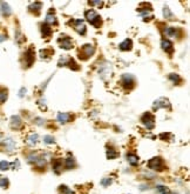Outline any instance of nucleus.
Returning a JSON list of instances; mask_svg holds the SVG:
<instances>
[{
    "instance_id": "obj_1",
    "label": "nucleus",
    "mask_w": 190,
    "mask_h": 194,
    "mask_svg": "<svg viewBox=\"0 0 190 194\" xmlns=\"http://www.w3.org/2000/svg\"><path fill=\"white\" fill-rule=\"evenodd\" d=\"M85 18L86 20L90 24V25H93L94 27H100V25H101V17L95 12L94 10H88L85 12Z\"/></svg>"
},
{
    "instance_id": "obj_2",
    "label": "nucleus",
    "mask_w": 190,
    "mask_h": 194,
    "mask_svg": "<svg viewBox=\"0 0 190 194\" xmlns=\"http://www.w3.org/2000/svg\"><path fill=\"white\" fill-rule=\"evenodd\" d=\"M95 53V47L90 44H86L82 46V48L80 49V55L79 58L82 60H87L88 58H90Z\"/></svg>"
},
{
    "instance_id": "obj_3",
    "label": "nucleus",
    "mask_w": 190,
    "mask_h": 194,
    "mask_svg": "<svg viewBox=\"0 0 190 194\" xmlns=\"http://www.w3.org/2000/svg\"><path fill=\"white\" fill-rule=\"evenodd\" d=\"M148 168L152 171H163L164 169V162L160 156H155L148 161Z\"/></svg>"
},
{
    "instance_id": "obj_4",
    "label": "nucleus",
    "mask_w": 190,
    "mask_h": 194,
    "mask_svg": "<svg viewBox=\"0 0 190 194\" xmlns=\"http://www.w3.org/2000/svg\"><path fill=\"white\" fill-rule=\"evenodd\" d=\"M141 121L147 129H152L155 127V118L150 112H146L142 116H141Z\"/></svg>"
},
{
    "instance_id": "obj_5",
    "label": "nucleus",
    "mask_w": 190,
    "mask_h": 194,
    "mask_svg": "<svg viewBox=\"0 0 190 194\" xmlns=\"http://www.w3.org/2000/svg\"><path fill=\"white\" fill-rule=\"evenodd\" d=\"M121 85L126 89H132L135 86V78L132 74H123L121 77Z\"/></svg>"
},
{
    "instance_id": "obj_6",
    "label": "nucleus",
    "mask_w": 190,
    "mask_h": 194,
    "mask_svg": "<svg viewBox=\"0 0 190 194\" xmlns=\"http://www.w3.org/2000/svg\"><path fill=\"white\" fill-rule=\"evenodd\" d=\"M73 28L81 35H85L86 32H87V27H86L85 22H84V20L81 19L73 20Z\"/></svg>"
},
{
    "instance_id": "obj_7",
    "label": "nucleus",
    "mask_w": 190,
    "mask_h": 194,
    "mask_svg": "<svg viewBox=\"0 0 190 194\" xmlns=\"http://www.w3.org/2000/svg\"><path fill=\"white\" fill-rule=\"evenodd\" d=\"M57 42L60 44V47L64 49H70L73 47V40L67 35H64V37L61 35V38H59Z\"/></svg>"
},
{
    "instance_id": "obj_8",
    "label": "nucleus",
    "mask_w": 190,
    "mask_h": 194,
    "mask_svg": "<svg viewBox=\"0 0 190 194\" xmlns=\"http://www.w3.org/2000/svg\"><path fill=\"white\" fill-rule=\"evenodd\" d=\"M25 65L26 67H31L34 62V59H35V53H34V49L33 48H28L26 52H25Z\"/></svg>"
},
{
    "instance_id": "obj_9",
    "label": "nucleus",
    "mask_w": 190,
    "mask_h": 194,
    "mask_svg": "<svg viewBox=\"0 0 190 194\" xmlns=\"http://www.w3.org/2000/svg\"><path fill=\"white\" fill-rule=\"evenodd\" d=\"M154 109H160V108H170V102H169V100L168 99H165V98H160V99H157V100H155V102H154Z\"/></svg>"
},
{
    "instance_id": "obj_10",
    "label": "nucleus",
    "mask_w": 190,
    "mask_h": 194,
    "mask_svg": "<svg viewBox=\"0 0 190 194\" xmlns=\"http://www.w3.org/2000/svg\"><path fill=\"white\" fill-rule=\"evenodd\" d=\"M161 46L163 51H165L168 54H172V52H174V44L171 42L169 39H162L161 41Z\"/></svg>"
},
{
    "instance_id": "obj_11",
    "label": "nucleus",
    "mask_w": 190,
    "mask_h": 194,
    "mask_svg": "<svg viewBox=\"0 0 190 194\" xmlns=\"http://www.w3.org/2000/svg\"><path fill=\"white\" fill-rule=\"evenodd\" d=\"M57 121L61 122V124H67V122H69V121L72 120V115H70V113L60 112V113H57Z\"/></svg>"
},
{
    "instance_id": "obj_12",
    "label": "nucleus",
    "mask_w": 190,
    "mask_h": 194,
    "mask_svg": "<svg viewBox=\"0 0 190 194\" xmlns=\"http://www.w3.org/2000/svg\"><path fill=\"white\" fill-rule=\"evenodd\" d=\"M22 126V120L21 118L18 115H13L11 118V127L14 129H19L20 127Z\"/></svg>"
},
{
    "instance_id": "obj_13",
    "label": "nucleus",
    "mask_w": 190,
    "mask_h": 194,
    "mask_svg": "<svg viewBox=\"0 0 190 194\" xmlns=\"http://www.w3.org/2000/svg\"><path fill=\"white\" fill-rule=\"evenodd\" d=\"M99 73L101 74V77L102 78H106V75L108 77V75H110V73H112V67H110V64H105V65H102L100 69H99Z\"/></svg>"
},
{
    "instance_id": "obj_14",
    "label": "nucleus",
    "mask_w": 190,
    "mask_h": 194,
    "mask_svg": "<svg viewBox=\"0 0 190 194\" xmlns=\"http://www.w3.org/2000/svg\"><path fill=\"white\" fill-rule=\"evenodd\" d=\"M164 34L167 35V37H179V34H180V31L177 28H175V27H171V26H167L165 28H164Z\"/></svg>"
},
{
    "instance_id": "obj_15",
    "label": "nucleus",
    "mask_w": 190,
    "mask_h": 194,
    "mask_svg": "<svg viewBox=\"0 0 190 194\" xmlns=\"http://www.w3.org/2000/svg\"><path fill=\"white\" fill-rule=\"evenodd\" d=\"M45 22L47 24L48 26H52V25H57V17L53 12H48L47 15H46V19H45Z\"/></svg>"
},
{
    "instance_id": "obj_16",
    "label": "nucleus",
    "mask_w": 190,
    "mask_h": 194,
    "mask_svg": "<svg viewBox=\"0 0 190 194\" xmlns=\"http://www.w3.org/2000/svg\"><path fill=\"white\" fill-rule=\"evenodd\" d=\"M38 141H39V135L37 133H32V134L27 136V139H26V144L28 146H31V147L37 145Z\"/></svg>"
},
{
    "instance_id": "obj_17",
    "label": "nucleus",
    "mask_w": 190,
    "mask_h": 194,
    "mask_svg": "<svg viewBox=\"0 0 190 194\" xmlns=\"http://www.w3.org/2000/svg\"><path fill=\"white\" fill-rule=\"evenodd\" d=\"M41 34L44 38H48L52 34V27L48 26L47 24H41Z\"/></svg>"
},
{
    "instance_id": "obj_18",
    "label": "nucleus",
    "mask_w": 190,
    "mask_h": 194,
    "mask_svg": "<svg viewBox=\"0 0 190 194\" xmlns=\"http://www.w3.org/2000/svg\"><path fill=\"white\" fill-rule=\"evenodd\" d=\"M132 46H133V42H132L130 39H126L124 41H122V42L119 45V47H120L121 51H130V49H132Z\"/></svg>"
},
{
    "instance_id": "obj_19",
    "label": "nucleus",
    "mask_w": 190,
    "mask_h": 194,
    "mask_svg": "<svg viewBox=\"0 0 190 194\" xmlns=\"http://www.w3.org/2000/svg\"><path fill=\"white\" fill-rule=\"evenodd\" d=\"M5 148L7 149V151H10V152H12V151H14L15 149V141L12 139V138H7V139H5Z\"/></svg>"
},
{
    "instance_id": "obj_20",
    "label": "nucleus",
    "mask_w": 190,
    "mask_h": 194,
    "mask_svg": "<svg viewBox=\"0 0 190 194\" xmlns=\"http://www.w3.org/2000/svg\"><path fill=\"white\" fill-rule=\"evenodd\" d=\"M139 156L136 154H134V153H128L127 154V161L132 166H136L139 164Z\"/></svg>"
},
{
    "instance_id": "obj_21",
    "label": "nucleus",
    "mask_w": 190,
    "mask_h": 194,
    "mask_svg": "<svg viewBox=\"0 0 190 194\" xmlns=\"http://www.w3.org/2000/svg\"><path fill=\"white\" fill-rule=\"evenodd\" d=\"M53 171H54V173H57V174H59V173H61V171H62V161L61 160H59V159H57V160H54L53 161Z\"/></svg>"
},
{
    "instance_id": "obj_22",
    "label": "nucleus",
    "mask_w": 190,
    "mask_h": 194,
    "mask_svg": "<svg viewBox=\"0 0 190 194\" xmlns=\"http://www.w3.org/2000/svg\"><path fill=\"white\" fill-rule=\"evenodd\" d=\"M76 166V161L73 156H68L66 160H65V167L67 169H72Z\"/></svg>"
},
{
    "instance_id": "obj_23",
    "label": "nucleus",
    "mask_w": 190,
    "mask_h": 194,
    "mask_svg": "<svg viewBox=\"0 0 190 194\" xmlns=\"http://www.w3.org/2000/svg\"><path fill=\"white\" fill-rule=\"evenodd\" d=\"M0 5H1V13H2V15H5V17H8V15H11L12 10L10 8L8 4H6V2H1Z\"/></svg>"
},
{
    "instance_id": "obj_24",
    "label": "nucleus",
    "mask_w": 190,
    "mask_h": 194,
    "mask_svg": "<svg viewBox=\"0 0 190 194\" xmlns=\"http://www.w3.org/2000/svg\"><path fill=\"white\" fill-rule=\"evenodd\" d=\"M169 80H171L175 85H180L181 81H182V78L179 75V74H176V73H171V74H169Z\"/></svg>"
},
{
    "instance_id": "obj_25",
    "label": "nucleus",
    "mask_w": 190,
    "mask_h": 194,
    "mask_svg": "<svg viewBox=\"0 0 190 194\" xmlns=\"http://www.w3.org/2000/svg\"><path fill=\"white\" fill-rule=\"evenodd\" d=\"M156 191L160 194H170V189L164 185H157L156 186Z\"/></svg>"
},
{
    "instance_id": "obj_26",
    "label": "nucleus",
    "mask_w": 190,
    "mask_h": 194,
    "mask_svg": "<svg viewBox=\"0 0 190 194\" xmlns=\"http://www.w3.org/2000/svg\"><path fill=\"white\" fill-rule=\"evenodd\" d=\"M117 155H119V153L115 151L114 148L109 147V148L107 149V158H108V159L113 160V159H115V158H117Z\"/></svg>"
},
{
    "instance_id": "obj_27",
    "label": "nucleus",
    "mask_w": 190,
    "mask_h": 194,
    "mask_svg": "<svg viewBox=\"0 0 190 194\" xmlns=\"http://www.w3.org/2000/svg\"><path fill=\"white\" fill-rule=\"evenodd\" d=\"M163 15H164L165 19H169V20L175 19V17H174V14L171 13V11L169 10V7H164V8H163Z\"/></svg>"
},
{
    "instance_id": "obj_28",
    "label": "nucleus",
    "mask_w": 190,
    "mask_h": 194,
    "mask_svg": "<svg viewBox=\"0 0 190 194\" xmlns=\"http://www.w3.org/2000/svg\"><path fill=\"white\" fill-rule=\"evenodd\" d=\"M7 97H8L7 89L1 88V89H0V104H4V102L7 100Z\"/></svg>"
},
{
    "instance_id": "obj_29",
    "label": "nucleus",
    "mask_w": 190,
    "mask_h": 194,
    "mask_svg": "<svg viewBox=\"0 0 190 194\" xmlns=\"http://www.w3.org/2000/svg\"><path fill=\"white\" fill-rule=\"evenodd\" d=\"M59 191H60V194H74V192L69 187L65 186V185H61L60 188H59Z\"/></svg>"
},
{
    "instance_id": "obj_30",
    "label": "nucleus",
    "mask_w": 190,
    "mask_h": 194,
    "mask_svg": "<svg viewBox=\"0 0 190 194\" xmlns=\"http://www.w3.org/2000/svg\"><path fill=\"white\" fill-rule=\"evenodd\" d=\"M10 185V181L6 176H0V187L1 188H7Z\"/></svg>"
},
{
    "instance_id": "obj_31",
    "label": "nucleus",
    "mask_w": 190,
    "mask_h": 194,
    "mask_svg": "<svg viewBox=\"0 0 190 194\" xmlns=\"http://www.w3.org/2000/svg\"><path fill=\"white\" fill-rule=\"evenodd\" d=\"M52 53H53V51H52V49H47V48L41 49V51H40V57H41L42 59L48 58L49 55H52Z\"/></svg>"
},
{
    "instance_id": "obj_32",
    "label": "nucleus",
    "mask_w": 190,
    "mask_h": 194,
    "mask_svg": "<svg viewBox=\"0 0 190 194\" xmlns=\"http://www.w3.org/2000/svg\"><path fill=\"white\" fill-rule=\"evenodd\" d=\"M67 66H68L69 68H72V69H74V71H77V69L80 68V66H77V64H76L73 59H70V58H69V60H68Z\"/></svg>"
},
{
    "instance_id": "obj_33",
    "label": "nucleus",
    "mask_w": 190,
    "mask_h": 194,
    "mask_svg": "<svg viewBox=\"0 0 190 194\" xmlns=\"http://www.w3.org/2000/svg\"><path fill=\"white\" fill-rule=\"evenodd\" d=\"M41 7H42V4L37 1V2H33V4L29 6V10L31 11H38L39 12V11L41 10Z\"/></svg>"
},
{
    "instance_id": "obj_34",
    "label": "nucleus",
    "mask_w": 190,
    "mask_h": 194,
    "mask_svg": "<svg viewBox=\"0 0 190 194\" xmlns=\"http://www.w3.org/2000/svg\"><path fill=\"white\" fill-rule=\"evenodd\" d=\"M10 162L8 161H6V160H2V161H0V169L1 171H7V169H10Z\"/></svg>"
},
{
    "instance_id": "obj_35",
    "label": "nucleus",
    "mask_w": 190,
    "mask_h": 194,
    "mask_svg": "<svg viewBox=\"0 0 190 194\" xmlns=\"http://www.w3.org/2000/svg\"><path fill=\"white\" fill-rule=\"evenodd\" d=\"M112 181H113L112 178H108V176H107V178H103V179L101 180V185H102L103 187H108L109 185L112 184Z\"/></svg>"
},
{
    "instance_id": "obj_36",
    "label": "nucleus",
    "mask_w": 190,
    "mask_h": 194,
    "mask_svg": "<svg viewBox=\"0 0 190 194\" xmlns=\"http://www.w3.org/2000/svg\"><path fill=\"white\" fill-rule=\"evenodd\" d=\"M68 60H69L68 57H62V58H60L59 62H57V65H59V66H67Z\"/></svg>"
},
{
    "instance_id": "obj_37",
    "label": "nucleus",
    "mask_w": 190,
    "mask_h": 194,
    "mask_svg": "<svg viewBox=\"0 0 190 194\" xmlns=\"http://www.w3.org/2000/svg\"><path fill=\"white\" fill-rule=\"evenodd\" d=\"M44 142H45V144H48V145L54 144V138L52 135H45L44 136Z\"/></svg>"
},
{
    "instance_id": "obj_38",
    "label": "nucleus",
    "mask_w": 190,
    "mask_h": 194,
    "mask_svg": "<svg viewBox=\"0 0 190 194\" xmlns=\"http://www.w3.org/2000/svg\"><path fill=\"white\" fill-rule=\"evenodd\" d=\"M10 167H12L13 169H18V168H20V162L19 160L17 159V160H14L12 164H10Z\"/></svg>"
},
{
    "instance_id": "obj_39",
    "label": "nucleus",
    "mask_w": 190,
    "mask_h": 194,
    "mask_svg": "<svg viewBox=\"0 0 190 194\" xmlns=\"http://www.w3.org/2000/svg\"><path fill=\"white\" fill-rule=\"evenodd\" d=\"M89 5H92V6H99V7H101V6H103V1H89Z\"/></svg>"
},
{
    "instance_id": "obj_40",
    "label": "nucleus",
    "mask_w": 190,
    "mask_h": 194,
    "mask_svg": "<svg viewBox=\"0 0 190 194\" xmlns=\"http://www.w3.org/2000/svg\"><path fill=\"white\" fill-rule=\"evenodd\" d=\"M6 39H7V37H6V34H4V33H0V42L5 41Z\"/></svg>"
},
{
    "instance_id": "obj_41",
    "label": "nucleus",
    "mask_w": 190,
    "mask_h": 194,
    "mask_svg": "<svg viewBox=\"0 0 190 194\" xmlns=\"http://www.w3.org/2000/svg\"><path fill=\"white\" fill-rule=\"evenodd\" d=\"M24 94H26V88H21L19 93V97H24Z\"/></svg>"
},
{
    "instance_id": "obj_42",
    "label": "nucleus",
    "mask_w": 190,
    "mask_h": 194,
    "mask_svg": "<svg viewBox=\"0 0 190 194\" xmlns=\"http://www.w3.org/2000/svg\"><path fill=\"white\" fill-rule=\"evenodd\" d=\"M0 140H1V134H0Z\"/></svg>"
}]
</instances>
